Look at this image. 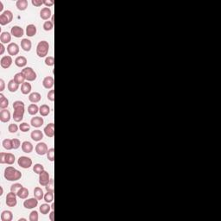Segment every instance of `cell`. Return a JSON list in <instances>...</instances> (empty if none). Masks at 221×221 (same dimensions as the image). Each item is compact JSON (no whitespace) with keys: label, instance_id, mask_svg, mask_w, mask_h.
I'll return each instance as SVG.
<instances>
[{"label":"cell","instance_id":"cell-1","mask_svg":"<svg viewBox=\"0 0 221 221\" xmlns=\"http://www.w3.org/2000/svg\"><path fill=\"white\" fill-rule=\"evenodd\" d=\"M24 103L21 100H17L13 103V108H14V113H13V119L15 122L19 123L24 119Z\"/></svg>","mask_w":221,"mask_h":221},{"label":"cell","instance_id":"cell-2","mask_svg":"<svg viewBox=\"0 0 221 221\" xmlns=\"http://www.w3.org/2000/svg\"><path fill=\"white\" fill-rule=\"evenodd\" d=\"M4 178L10 182H16L22 178V173L11 166H9L4 169Z\"/></svg>","mask_w":221,"mask_h":221},{"label":"cell","instance_id":"cell-3","mask_svg":"<svg viewBox=\"0 0 221 221\" xmlns=\"http://www.w3.org/2000/svg\"><path fill=\"white\" fill-rule=\"evenodd\" d=\"M49 50V44L47 41H41L38 42L37 47V55L40 58L45 57Z\"/></svg>","mask_w":221,"mask_h":221},{"label":"cell","instance_id":"cell-4","mask_svg":"<svg viewBox=\"0 0 221 221\" xmlns=\"http://www.w3.org/2000/svg\"><path fill=\"white\" fill-rule=\"evenodd\" d=\"M13 19V14L11 11H4L0 15V24L2 26L9 24Z\"/></svg>","mask_w":221,"mask_h":221},{"label":"cell","instance_id":"cell-5","mask_svg":"<svg viewBox=\"0 0 221 221\" xmlns=\"http://www.w3.org/2000/svg\"><path fill=\"white\" fill-rule=\"evenodd\" d=\"M22 72H23V74H24L27 81H34V80H37V73L34 71L33 68L29 67H24Z\"/></svg>","mask_w":221,"mask_h":221},{"label":"cell","instance_id":"cell-6","mask_svg":"<svg viewBox=\"0 0 221 221\" xmlns=\"http://www.w3.org/2000/svg\"><path fill=\"white\" fill-rule=\"evenodd\" d=\"M18 166L23 169H29L32 166V160L28 156H20L17 161Z\"/></svg>","mask_w":221,"mask_h":221},{"label":"cell","instance_id":"cell-7","mask_svg":"<svg viewBox=\"0 0 221 221\" xmlns=\"http://www.w3.org/2000/svg\"><path fill=\"white\" fill-rule=\"evenodd\" d=\"M17 194L13 193V192H11L7 194L6 196V205L10 207H14L17 206Z\"/></svg>","mask_w":221,"mask_h":221},{"label":"cell","instance_id":"cell-8","mask_svg":"<svg viewBox=\"0 0 221 221\" xmlns=\"http://www.w3.org/2000/svg\"><path fill=\"white\" fill-rule=\"evenodd\" d=\"M50 180L51 179H50L49 172H47L45 170L39 174V183H40V185L43 186V187H46L47 185L49 184Z\"/></svg>","mask_w":221,"mask_h":221},{"label":"cell","instance_id":"cell-9","mask_svg":"<svg viewBox=\"0 0 221 221\" xmlns=\"http://www.w3.org/2000/svg\"><path fill=\"white\" fill-rule=\"evenodd\" d=\"M49 149H48V146L45 143H38L36 146V152H37V155L39 156H44L47 154Z\"/></svg>","mask_w":221,"mask_h":221},{"label":"cell","instance_id":"cell-10","mask_svg":"<svg viewBox=\"0 0 221 221\" xmlns=\"http://www.w3.org/2000/svg\"><path fill=\"white\" fill-rule=\"evenodd\" d=\"M12 58L11 55H5V56H3L0 60V65L4 69H7L9 68L11 64H12Z\"/></svg>","mask_w":221,"mask_h":221},{"label":"cell","instance_id":"cell-11","mask_svg":"<svg viewBox=\"0 0 221 221\" xmlns=\"http://www.w3.org/2000/svg\"><path fill=\"white\" fill-rule=\"evenodd\" d=\"M38 205V199L37 198H30L24 200V207L26 209H33L37 207Z\"/></svg>","mask_w":221,"mask_h":221},{"label":"cell","instance_id":"cell-12","mask_svg":"<svg viewBox=\"0 0 221 221\" xmlns=\"http://www.w3.org/2000/svg\"><path fill=\"white\" fill-rule=\"evenodd\" d=\"M11 34L14 37L20 38V37H22L24 35V30L20 26H13L11 29Z\"/></svg>","mask_w":221,"mask_h":221},{"label":"cell","instance_id":"cell-13","mask_svg":"<svg viewBox=\"0 0 221 221\" xmlns=\"http://www.w3.org/2000/svg\"><path fill=\"white\" fill-rule=\"evenodd\" d=\"M7 51H8V53H9V55L11 56L17 55L19 53V46L15 42H11L7 46Z\"/></svg>","mask_w":221,"mask_h":221},{"label":"cell","instance_id":"cell-14","mask_svg":"<svg viewBox=\"0 0 221 221\" xmlns=\"http://www.w3.org/2000/svg\"><path fill=\"white\" fill-rule=\"evenodd\" d=\"M11 119V112L10 111L4 109L0 111V121L3 123H7Z\"/></svg>","mask_w":221,"mask_h":221},{"label":"cell","instance_id":"cell-15","mask_svg":"<svg viewBox=\"0 0 221 221\" xmlns=\"http://www.w3.org/2000/svg\"><path fill=\"white\" fill-rule=\"evenodd\" d=\"M42 85L46 89H51L55 85V80L52 76H47L43 79Z\"/></svg>","mask_w":221,"mask_h":221},{"label":"cell","instance_id":"cell-16","mask_svg":"<svg viewBox=\"0 0 221 221\" xmlns=\"http://www.w3.org/2000/svg\"><path fill=\"white\" fill-rule=\"evenodd\" d=\"M51 16H52V11L49 7H44L40 11V17L43 20H49Z\"/></svg>","mask_w":221,"mask_h":221},{"label":"cell","instance_id":"cell-17","mask_svg":"<svg viewBox=\"0 0 221 221\" xmlns=\"http://www.w3.org/2000/svg\"><path fill=\"white\" fill-rule=\"evenodd\" d=\"M44 133L48 137H53L55 136V123H49L45 128H44Z\"/></svg>","mask_w":221,"mask_h":221},{"label":"cell","instance_id":"cell-18","mask_svg":"<svg viewBox=\"0 0 221 221\" xmlns=\"http://www.w3.org/2000/svg\"><path fill=\"white\" fill-rule=\"evenodd\" d=\"M31 47H32V43H31L30 40H29L27 38H24L21 41V48L24 49L25 52H29L31 49Z\"/></svg>","mask_w":221,"mask_h":221},{"label":"cell","instance_id":"cell-19","mask_svg":"<svg viewBox=\"0 0 221 221\" xmlns=\"http://www.w3.org/2000/svg\"><path fill=\"white\" fill-rule=\"evenodd\" d=\"M0 41L3 44L10 43V42L11 41V34H10L9 32H2L0 36Z\"/></svg>","mask_w":221,"mask_h":221},{"label":"cell","instance_id":"cell-20","mask_svg":"<svg viewBox=\"0 0 221 221\" xmlns=\"http://www.w3.org/2000/svg\"><path fill=\"white\" fill-rule=\"evenodd\" d=\"M37 29L36 25L34 24H29L26 27V35L28 37H34L37 34Z\"/></svg>","mask_w":221,"mask_h":221},{"label":"cell","instance_id":"cell-21","mask_svg":"<svg viewBox=\"0 0 221 221\" xmlns=\"http://www.w3.org/2000/svg\"><path fill=\"white\" fill-rule=\"evenodd\" d=\"M30 123H31V125H32V126H34V127H36V128H39V127H41V126L43 124L44 120H43V118H41V117H34V118H32Z\"/></svg>","mask_w":221,"mask_h":221},{"label":"cell","instance_id":"cell-22","mask_svg":"<svg viewBox=\"0 0 221 221\" xmlns=\"http://www.w3.org/2000/svg\"><path fill=\"white\" fill-rule=\"evenodd\" d=\"M27 59L24 56H17L15 60V64L18 67H24L27 65Z\"/></svg>","mask_w":221,"mask_h":221},{"label":"cell","instance_id":"cell-23","mask_svg":"<svg viewBox=\"0 0 221 221\" xmlns=\"http://www.w3.org/2000/svg\"><path fill=\"white\" fill-rule=\"evenodd\" d=\"M30 136H31L32 140H34L36 142H39L43 138V133L42 132V131L37 130V131H34L31 132Z\"/></svg>","mask_w":221,"mask_h":221},{"label":"cell","instance_id":"cell-24","mask_svg":"<svg viewBox=\"0 0 221 221\" xmlns=\"http://www.w3.org/2000/svg\"><path fill=\"white\" fill-rule=\"evenodd\" d=\"M13 219V214L11 211H4L1 213V220L2 221H11Z\"/></svg>","mask_w":221,"mask_h":221},{"label":"cell","instance_id":"cell-25","mask_svg":"<svg viewBox=\"0 0 221 221\" xmlns=\"http://www.w3.org/2000/svg\"><path fill=\"white\" fill-rule=\"evenodd\" d=\"M33 145L31 143L28 142V141H24L23 144H22V150L24 152V153H31L33 151Z\"/></svg>","mask_w":221,"mask_h":221},{"label":"cell","instance_id":"cell-26","mask_svg":"<svg viewBox=\"0 0 221 221\" xmlns=\"http://www.w3.org/2000/svg\"><path fill=\"white\" fill-rule=\"evenodd\" d=\"M41 98H42V95H41L39 93H37V92L30 93L29 96V100L31 103H33V104L38 103V102L41 100Z\"/></svg>","mask_w":221,"mask_h":221},{"label":"cell","instance_id":"cell-27","mask_svg":"<svg viewBox=\"0 0 221 221\" xmlns=\"http://www.w3.org/2000/svg\"><path fill=\"white\" fill-rule=\"evenodd\" d=\"M16 5L19 11H25L29 6V3L27 0H17Z\"/></svg>","mask_w":221,"mask_h":221},{"label":"cell","instance_id":"cell-28","mask_svg":"<svg viewBox=\"0 0 221 221\" xmlns=\"http://www.w3.org/2000/svg\"><path fill=\"white\" fill-rule=\"evenodd\" d=\"M7 87H8V90L11 93H16L19 89V84H17L14 80H11L9 81Z\"/></svg>","mask_w":221,"mask_h":221},{"label":"cell","instance_id":"cell-29","mask_svg":"<svg viewBox=\"0 0 221 221\" xmlns=\"http://www.w3.org/2000/svg\"><path fill=\"white\" fill-rule=\"evenodd\" d=\"M31 89H32V86L30 85V83H29L28 81L23 83L22 86H21V92H22V93L24 94V95L29 94V93L31 92Z\"/></svg>","mask_w":221,"mask_h":221},{"label":"cell","instance_id":"cell-30","mask_svg":"<svg viewBox=\"0 0 221 221\" xmlns=\"http://www.w3.org/2000/svg\"><path fill=\"white\" fill-rule=\"evenodd\" d=\"M17 84H23V83H24L25 82V80H26V78H25L24 74H23V72H20V73H17V74H15V76H14V79H13Z\"/></svg>","mask_w":221,"mask_h":221},{"label":"cell","instance_id":"cell-31","mask_svg":"<svg viewBox=\"0 0 221 221\" xmlns=\"http://www.w3.org/2000/svg\"><path fill=\"white\" fill-rule=\"evenodd\" d=\"M39 112L42 117H46L50 113V107L47 105H42L39 108Z\"/></svg>","mask_w":221,"mask_h":221},{"label":"cell","instance_id":"cell-32","mask_svg":"<svg viewBox=\"0 0 221 221\" xmlns=\"http://www.w3.org/2000/svg\"><path fill=\"white\" fill-rule=\"evenodd\" d=\"M9 105V100L4 97L3 93H0V108L2 110L7 108Z\"/></svg>","mask_w":221,"mask_h":221},{"label":"cell","instance_id":"cell-33","mask_svg":"<svg viewBox=\"0 0 221 221\" xmlns=\"http://www.w3.org/2000/svg\"><path fill=\"white\" fill-rule=\"evenodd\" d=\"M17 194V196L19 197L20 199H27L28 196H29V190H28V188H26V187H22L19 191H18V193Z\"/></svg>","mask_w":221,"mask_h":221},{"label":"cell","instance_id":"cell-34","mask_svg":"<svg viewBox=\"0 0 221 221\" xmlns=\"http://www.w3.org/2000/svg\"><path fill=\"white\" fill-rule=\"evenodd\" d=\"M34 196H35V198H37L38 200H41L42 199L44 198L43 190H42L41 187H36V188L34 189Z\"/></svg>","mask_w":221,"mask_h":221},{"label":"cell","instance_id":"cell-35","mask_svg":"<svg viewBox=\"0 0 221 221\" xmlns=\"http://www.w3.org/2000/svg\"><path fill=\"white\" fill-rule=\"evenodd\" d=\"M39 108L40 107H38L37 105H36V104H31L28 107V112H29V115L35 116L36 114H37V112L39 111Z\"/></svg>","mask_w":221,"mask_h":221},{"label":"cell","instance_id":"cell-36","mask_svg":"<svg viewBox=\"0 0 221 221\" xmlns=\"http://www.w3.org/2000/svg\"><path fill=\"white\" fill-rule=\"evenodd\" d=\"M3 144V147L5 149L7 150H10V149H13V144H12V139H4L2 143Z\"/></svg>","mask_w":221,"mask_h":221},{"label":"cell","instance_id":"cell-37","mask_svg":"<svg viewBox=\"0 0 221 221\" xmlns=\"http://www.w3.org/2000/svg\"><path fill=\"white\" fill-rule=\"evenodd\" d=\"M51 207L49 204H42L40 207V212H42V214H48L50 212Z\"/></svg>","mask_w":221,"mask_h":221},{"label":"cell","instance_id":"cell-38","mask_svg":"<svg viewBox=\"0 0 221 221\" xmlns=\"http://www.w3.org/2000/svg\"><path fill=\"white\" fill-rule=\"evenodd\" d=\"M45 169H44V167H43V165H42V164H40V163H37V164H35V166L33 167V171L36 173V174H40L42 172H43Z\"/></svg>","mask_w":221,"mask_h":221},{"label":"cell","instance_id":"cell-39","mask_svg":"<svg viewBox=\"0 0 221 221\" xmlns=\"http://www.w3.org/2000/svg\"><path fill=\"white\" fill-rule=\"evenodd\" d=\"M54 28V23L52 21H45L43 24V29L45 31H50Z\"/></svg>","mask_w":221,"mask_h":221},{"label":"cell","instance_id":"cell-40","mask_svg":"<svg viewBox=\"0 0 221 221\" xmlns=\"http://www.w3.org/2000/svg\"><path fill=\"white\" fill-rule=\"evenodd\" d=\"M44 200L47 203H52L54 200V193L52 192H47V194H44Z\"/></svg>","mask_w":221,"mask_h":221},{"label":"cell","instance_id":"cell-41","mask_svg":"<svg viewBox=\"0 0 221 221\" xmlns=\"http://www.w3.org/2000/svg\"><path fill=\"white\" fill-rule=\"evenodd\" d=\"M15 156L11 153H7L6 154V163L9 165H12L15 162Z\"/></svg>","mask_w":221,"mask_h":221},{"label":"cell","instance_id":"cell-42","mask_svg":"<svg viewBox=\"0 0 221 221\" xmlns=\"http://www.w3.org/2000/svg\"><path fill=\"white\" fill-rule=\"evenodd\" d=\"M47 157L50 161H55V149L51 148L49 149L48 152H47Z\"/></svg>","mask_w":221,"mask_h":221},{"label":"cell","instance_id":"cell-43","mask_svg":"<svg viewBox=\"0 0 221 221\" xmlns=\"http://www.w3.org/2000/svg\"><path fill=\"white\" fill-rule=\"evenodd\" d=\"M22 187H23L22 184H20V183H15V184L11 185V192H13V193H15V194H17L18 191H19Z\"/></svg>","mask_w":221,"mask_h":221},{"label":"cell","instance_id":"cell-44","mask_svg":"<svg viewBox=\"0 0 221 221\" xmlns=\"http://www.w3.org/2000/svg\"><path fill=\"white\" fill-rule=\"evenodd\" d=\"M19 129L21 130V131L23 132H27L29 131L30 129V125L29 123H22L20 125H19Z\"/></svg>","mask_w":221,"mask_h":221},{"label":"cell","instance_id":"cell-45","mask_svg":"<svg viewBox=\"0 0 221 221\" xmlns=\"http://www.w3.org/2000/svg\"><path fill=\"white\" fill-rule=\"evenodd\" d=\"M38 212L37 211H32L29 213V220L30 221H38Z\"/></svg>","mask_w":221,"mask_h":221},{"label":"cell","instance_id":"cell-46","mask_svg":"<svg viewBox=\"0 0 221 221\" xmlns=\"http://www.w3.org/2000/svg\"><path fill=\"white\" fill-rule=\"evenodd\" d=\"M55 187L54 186V179H51L49 184L45 187L47 192H52V193H54V191H55V187Z\"/></svg>","mask_w":221,"mask_h":221},{"label":"cell","instance_id":"cell-47","mask_svg":"<svg viewBox=\"0 0 221 221\" xmlns=\"http://www.w3.org/2000/svg\"><path fill=\"white\" fill-rule=\"evenodd\" d=\"M45 64L49 67H52L55 65V58L53 56H48L45 59Z\"/></svg>","mask_w":221,"mask_h":221},{"label":"cell","instance_id":"cell-48","mask_svg":"<svg viewBox=\"0 0 221 221\" xmlns=\"http://www.w3.org/2000/svg\"><path fill=\"white\" fill-rule=\"evenodd\" d=\"M8 130L11 133H16L18 131V126L16 123H11L8 127Z\"/></svg>","mask_w":221,"mask_h":221},{"label":"cell","instance_id":"cell-49","mask_svg":"<svg viewBox=\"0 0 221 221\" xmlns=\"http://www.w3.org/2000/svg\"><path fill=\"white\" fill-rule=\"evenodd\" d=\"M12 144L13 149H17L18 148L20 147V145H21V142H20V140L17 139V138H13Z\"/></svg>","mask_w":221,"mask_h":221},{"label":"cell","instance_id":"cell-50","mask_svg":"<svg viewBox=\"0 0 221 221\" xmlns=\"http://www.w3.org/2000/svg\"><path fill=\"white\" fill-rule=\"evenodd\" d=\"M47 98L49 100L54 102L55 101V90H50L49 93H48V95H47Z\"/></svg>","mask_w":221,"mask_h":221},{"label":"cell","instance_id":"cell-51","mask_svg":"<svg viewBox=\"0 0 221 221\" xmlns=\"http://www.w3.org/2000/svg\"><path fill=\"white\" fill-rule=\"evenodd\" d=\"M6 154L7 153H4V152L0 153V163L1 164L6 163Z\"/></svg>","mask_w":221,"mask_h":221},{"label":"cell","instance_id":"cell-52","mask_svg":"<svg viewBox=\"0 0 221 221\" xmlns=\"http://www.w3.org/2000/svg\"><path fill=\"white\" fill-rule=\"evenodd\" d=\"M32 4L36 7H40L43 4V1L42 0H32Z\"/></svg>","mask_w":221,"mask_h":221},{"label":"cell","instance_id":"cell-53","mask_svg":"<svg viewBox=\"0 0 221 221\" xmlns=\"http://www.w3.org/2000/svg\"><path fill=\"white\" fill-rule=\"evenodd\" d=\"M55 2L53 0H43V4L46 5V7H50L53 6Z\"/></svg>","mask_w":221,"mask_h":221},{"label":"cell","instance_id":"cell-54","mask_svg":"<svg viewBox=\"0 0 221 221\" xmlns=\"http://www.w3.org/2000/svg\"><path fill=\"white\" fill-rule=\"evenodd\" d=\"M4 87H5V84H4V80L3 79L0 80V91L3 92L4 90Z\"/></svg>","mask_w":221,"mask_h":221},{"label":"cell","instance_id":"cell-55","mask_svg":"<svg viewBox=\"0 0 221 221\" xmlns=\"http://www.w3.org/2000/svg\"><path fill=\"white\" fill-rule=\"evenodd\" d=\"M0 49H1V50H0V55H4V51H5L4 45L3 43H1V44H0Z\"/></svg>","mask_w":221,"mask_h":221},{"label":"cell","instance_id":"cell-56","mask_svg":"<svg viewBox=\"0 0 221 221\" xmlns=\"http://www.w3.org/2000/svg\"><path fill=\"white\" fill-rule=\"evenodd\" d=\"M54 216H55V212H54V210L49 213V219H50V220L51 221H54Z\"/></svg>","mask_w":221,"mask_h":221},{"label":"cell","instance_id":"cell-57","mask_svg":"<svg viewBox=\"0 0 221 221\" xmlns=\"http://www.w3.org/2000/svg\"><path fill=\"white\" fill-rule=\"evenodd\" d=\"M3 9H4V5H3V3L0 1V11H1V12L3 11Z\"/></svg>","mask_w":221,"mask_h":221},{"label":"cell","instance_id":"cell-58","mask_svg":"<svg viewBox=\"0 0 221 221\" xmlns=\"http://www.w3.org/2000/svg\"><path fill=\"white\" fill-rule=\"evenodd\" d=\"M1 187V194H0V195L2 196L3 194H4V189H3V187Z\"/></svg>","mask_w":221,"mask_h":221},{"label":"cell","instance_id":"cell-59","mask_svg":"<svg viewBox=\"0 0 221 221\" xmlns=\"http://www.w3.org/2000/svg\"><path fill=\"white\" fill-rule=\"evenodd\" d=\"M51 209H55V204H54V202H52V205H51Z\"/></svg>","mask_w":221,"mask_h":221},{"label":"cell","instance_id":"cell-60","mask_svg":"<svg viewBox=\"0 0 221 221\" xmlns=\"http://www.w3.org/2000/svg\"><path fill=\"white\" fill-rule=\"evenodd\" d=\"M21 220H27L26 219H19V221H21Z\"/></svg>","mask_w":221,"mask_h":221}]
</instances>
